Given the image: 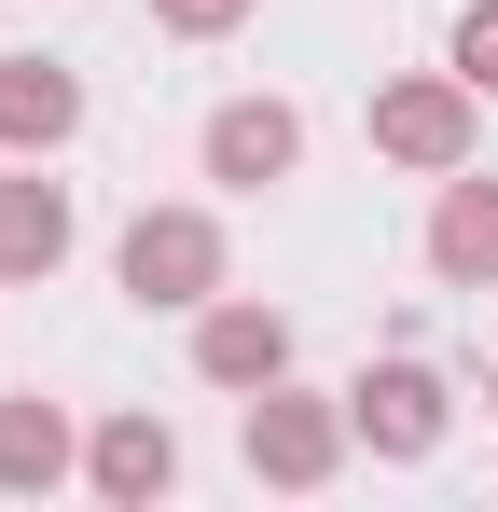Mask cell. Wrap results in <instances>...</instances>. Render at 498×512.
<instances>
[{
  "label": "cell",
  "instance_id": "1",
  "mask_svg": "<svg viewBox=\"0 0 498 512\" xmlns=\"http://www.w3.org/2000/svg\"><path fill=\"white\" fill-rule=\"evenodd\" d=\"M56 194H0V263H56Z\"/></svg>",
  "mask_w": 498,
  "mask_h": 512
},
{
  "label": "cell",
  "instance_id": "2",
  "mask_svg": "<svg viewBox=\"0 0 498 512\" xmlns=\"http://www.w3.org/2000/svg\"><path fill=\"white\" fill-rule=\"evenodd\" d=\"M0 125H14V139H56V125H70V84H56V70H14V84H0Z\"/></svg>",
  "mask_w": 498,
  "mask_h": 512
},
{
  "label": "cell",
  "instance_id": "3",
  "mask_svg": "<svg viewBox=\"0 0 498 512\" xmlns=\"http://www.w3.org/2000/svg\"><path fill=\"white\" fill-rule=\"evenodd\" d=\"M277 153H291V125H277V111H236V125H222V167H277Z\"/></svg>",
  "mask_w": 498,
  "mask_h": 512
},
{
  "label": "cell",
  "instance_id": "4",
  "mask_svg": "<svg viewBox=\"0 0 498 512\" xmlns=\"http://www.w3.org/2000/svg\"><path fill=\"white\" fill-rule=\"evenodd\" d=\"M498 250V194H457V208H443V263H485Z\"/></svg>",
  "mask_w": 498,
  "mask_h": 512
},
{
  "label": "cell",
  "instance_id": "5",
  "mask_svg": "<svg viewBox=\"0 0 498 512\" xmlns=\"http://www.w3.org/2000/svg\"><path fill=\"white\" fill-rule=\"evenodd\" d=\"M208 360H222V374H263V360H277V333H263V319H222V333H208Z\"/></svg>",
  "mask_w": 498,
  "mask_h": 512
},
{
  "label": "cell",
  "instance_id": "6",
  "mask_svg": "<svg viewBox=\"0 0 498 512\" xmlns=\"http://www.w3.org/2000/svg\"><path fill=\"white\" fill-rule=\"evenodd\" d=\"M374 402H388V443H429V388H415V374H388Z\"/></svg>",
  "mask_w": 498,
  "mask_h": 512
},
{
  "label": "cell",
  "instance_id": "7",
  "mask_svg": "<svg viewBox=\"0 0 498 512\" xmlns=\"http://www.w3.org/2000/svg\"><path fill=\"white\" fill-rule=\"evenodd\" d=\"M457 56H471V84H498V14H471V42H457Z\"/></svg>",
  "mask_w": 498,
  "mask_h": 512
},
{
  "label": "cell",
  "instance_id": "8",
  "mask_svg": "<svg viewBox=\"0 0 498 512\" xmlns=\"http://www.w3.org/2000/svg\"><path fill=\"white\" fill-rule=\"evenodd\" d=\"M180 14H222V0H180Z\"/></svg>",
  "mask_w": 498,
  "mask_h": 512
}]
</instances>
